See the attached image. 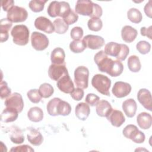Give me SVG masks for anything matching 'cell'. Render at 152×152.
<instances>
[{
  "label": "cell",
  "instance_id": "obj_1",
  "mask_svg": "<svg viewBox=\"0 0 152 152\" xmlns=\"http://www.w3.org/2000/svg\"><path fill=\"white\" fill-rule=\"evenodd\" d=\"M94 61L100 71L106 72L111 77H118L124 71L122 63L119 60H112L103 50H100L95 54Z\"/></svg>",
  "mask_w": 152,
  "mask_h": 152
},
{
  "label": "cell",
  "instance_id": "obj_2",
  "mask_svg": "<svg viewBox=\"0 0 152 152\" xmlns=\"http://www.w3.org/2000/svg\"><path fill=\"white\" fill-rule=\"evenodd\" d=\"M75 12L91 18H100L103 13L102 7L89 0H78L75 6Z\"/></svg>",
  "mask_w": 152,
  "mask_h": 152
},
{
  "label": "cell",
  "instance_id": "obj_3",
  "mask_svg": "<svg viewBox=\"0 0 152 152\" xmlns=\"http://www.w3.org/2000/svg\"><path fill=\"white\" fill-rule=\"evenodd\" d=\"M104 52L107 55L115 57L119 61H125L129 54V49L125 44L111 42L105 45Z\"/></svg>",
  "mask_w": 152,
  "mask_h": 152
},
{
  "label": "cell",
  "instance_id": "obj_4",
  "mask_svg": "<svg viewBox=\"0 0 152 152\" xmlns=\"http://www.w3.org/2000/svg\"><path fill=\"white\" fill-rule=\"evenodd\" d=\"M29 30L23 24L15 26L11 31L13 42L19 46L26 45L29 40Z\"/></svg>",
  "mask_w": 152,
  "mask_h": 152
},
{
  "label": "cell",
  "instance_id": "obj_5",
  "mask_svg": "<svg viewBox=\"0 0 152 152\" xmlns=\"http://www.w3.org/2000/svg\"><path fill=\"white\" fill-rule=\"evenodd\" d=\"M91 85L100 93L110 96L111 80L107 76L100 74L94 75L91 80Z\"/></svg>",
  "mask_w": 152,
  "mask_h": 152
},
{
  "label": "cell",
  "instance_id": "obj_6",
  "mask_svg": "<svg viewBox=\"0 0 152 152\" xmlns=\"http://www.w3.org/2000/svg\"><path fill=\"white\" fill-rule=\"evenodd\" d=\"M71 8L69 4L65 1H52L47 9L48 15L51 17H56L57 16L62 17L67 13Z\"/></svg>",
  "mask_w": 152,
  "mask_h": 152
},
{
  "label": "cell",
  "instance_id": "obj_7",
  "mask_svg": "<svg viewBox=\"0 0 152 152\" xmlns=\"http://www.w3.org/2000/svg\"><path fill=\"white\" fill-rule=\"evenodd\" d=\"M122 133L125 137L137 144L142 143L145 138L144 134L140 131L137 126L132 124L126 125L124 128Z\"/></svg>",
  "mask_w": 152,
  "mask_h": 152
},
{
  "label": "cell",
  "instance_id": "obj_8",
  "mask_svg": "<svg viewBox=\"0 0 152 152\" xmlns=\"http://www.w3.org/2000/svg\"><path fill=\"white\" fill-rule=\"evenodd\" d=\"M89 71L84 66H79L74 71V82L77 87L85 89L88 87Z\"/></svg>",
  "mask_w": 152,
  "mask_h": 152
},
{
  "label": "cell",
  "instance_id": "obj_9",
  "mask_svg": "<svg viewBox=\"0 0 152 152\" xmlns=\"http://www.w3.org/2000/svg\"><path fill=\"white\" fill-rule=\"evenodd\" d=\"M28 17L27 10L21 7L14 5L8 12L7 18L12 23H21L25 21Z\"/></svg>",
  "mask_w": 152,
  "mask_h": 152
},
{
  "label": "cell",
  "instance_id": "obj_10",
  "mask_svg": "<svg viewBox=\"0 0 152 152\" xmlns=\"http://www.w3.org/2000/svg\"><path fill=\"white\" fill-rule=\"evenodd\" d=\"M49 39L47 36L40 32L33 31L31 35V43L33 48L38 51L46 49L49 45Z\"/></svg>",
  "mask_w": 152,
  "mask_h": 152
},
{
  "label": "cell",
  "instance_id": "obj_11",
  "mask_svg": "<svg viewBox=\"0 0 152 152\" xmlns=\"http://www.w3.org/2000/svg\"><path fill=\"white\" fill-rule=\"evenodd\" d=\"M6 107L16 110L18 113L22 112L24 107V102L22 96L17 92L11 94L5 100Z\"/></svg>",
  "mask_w": 152,
  "mask_h": 152
},
{
  "label": "cell",
  "instance_id": "obj_12",
  "mask_svg": "<svg viewBox=\"0 0 152 152\" xmlns=\"http://www.w3.org/2000/svg\"><path fill=\"white\" fill-rule=\"evenodd\" d=\"M68 74V72L65 65V62L62 64H52L48 69L49 77L52 80L56 81Z\"/></svg>",
  "mask_w": 152,
  "mask_h": 152
},
{
  "label": "cell",
  "instance_id": "obj_13",
  "mask_svg": "<svg viewBox=\"0 0 152 152\" xmlns=\"http://www.w3.org/2000/svg\"><path fill=\"white\" fill-rule=\"evenodd\" d=\"M131 86L126 82H116L112 89L113 94L117 98H122L128 96L131 91Z\"/></svg>",
  "mask_w": 152,
  "mask_h": 152
},
{
  "label": "cell",
  "instance_id": "obj_14",
  "mask_svg": "<svg viewBox=\"0 0 152 152\" xmlns=\"http://www.w3.org/2000/svg\"><path fill=\"white\" fill-rule=\"evenodd\" d=\"M83 41L85 43L87 48L93 50L99 49L104 45V39L97 35H87L84 37Z\"/></svg>",
  "mask_w": 152,
  "mask_h": 152
},
{
  "label": "cell",
  "instance_id": "obj_15",
  "mask_svg": "<svg viewBox=\"0 0 152 152\" xmlns=\"http://www.w3.org/2000/svg\"><path fill=\"white\" fill-rule=\"evenodd\" d=\"M34 26L37 29L48 34H51L55 31L53 24L45 17L40 16L36 18L34 21Z\"/></svg>",
  "mask_w": 152,
  "mask_h": 152
},
{
  "label": "cell",
  "instance_id": "obj_16",
  "mask_svg": "<svg viewBox=\"0 0 152 152\" xmlns=\"http://www.w3.org/2000/svg\"><path fill=\"white\" fill-rule=\"evenodd\" d=\"M137 99L145 109L152 111L151 94L148 90L141 88L137 93Z\"/></svg>",
  "mask_w": 152,
  "mask_h": 152
},
{
  "label": "cell",
  "instance_id": "obj_17",
  "mask_svg": "<svg viewBox=\"0 0 152 152\" xmlns=\"http://www.w3.org/2000/svg\"><path fill=\"white\" fill-rule=\"evenodd\" d=\"M56 86L60 91L66 94H70L74 89V83L69 74L65 75L57 81Z\"/></svg>",
  "mask_w": 152,
  "mask_h": 152
},
{
  "label": "cell",
  "instance_id": "obj_18",
  "mask_svg": "<svg viewBox=\"0 0 152 152\" xmlns=\"http://www.w3.org/2000/svg\"><path fill=\"white\" fill-rule=\"evenodd\" d=\"M106 118L110 124L115 127H120L125 121L123 113L116 109H112L110 114Z\"/></svg>",
  "mask_w": 152,
  "mask_h": 152
},
{
  "label": "cell",
  "instance_id": "obj_19",
  "mask_svg": "<svg viewBox=\"0 0 152 152\" xmlns=\"http://www.w3.org/2000/svg\"><path fill=\"white\" fill-rule=\"evenodd\" d=\"M112 109L110 103L106 100H99L96 104V113L100 117H107Z\"/></svg>",
  "mask_w": 152,
  "mask_h": 152
},
{
  "label": "cell",
  "instance_id": "obj_20",
  "mask_svg": "<svg viewBox=\"0 0 152 152\" xmlns=\"http://www.w3.org/2000/svg\"><path fill=\"white\" fill-rule=\"evenodd\" d=\"M90 113L89 105L84 102L77 104L75 109V116L81 121H86Z\"/></svg>",
  "mask_w": 152,
  "mask_h": 152
},
{
  "label": "cell",
  "instance_id": "obj_21",
  "mask_svg": "<svg viewBox=\"0 0 152 152\" xmlns=\"http://www.w3.org/2000/svg\"><path fill=\"white\" fill-rule=\"evenodd\" d=\"M137 30L130 26H125L121 30L122 39L127 43L133 42L137 37Z\"/></svg>",
  "mask_w": 152,
  "mask_h": 152
},
{
  "label": "cell",
  "instance_id": "obj_22",
  "mask_svg": "<svg viewBox=\"0 0 152 152\" xmlns=\"http://www.w3.org/2000/svg\"><path fill=\"white\" fill-rule=\"evenodd\" d=\"M122 107L127 117L132 118L136 113L137 105L134 99H128L123 102Z\"/></svg>",
  "mask_w": 152,
  "mask_h": 152
},
{
  "label": "cell",
  "instance_id": "obj_23",
  "mask_svg": "<svg viewBox=\"0 0 152 152\" xmlns=\"http://www.w3.org/2000/svg\"><path fill=\"white\" fill-rule=\"evenodd\" d=\"M137 122L140 128L142 129H148L151 126V115L145 112H141L139 113L137 117Z\"/></svg>",
  "mask_w": 152,
  "mask_h": 152
},
{
  "label": "cell",
  "instance_id": "obj_24",
  "mask_svg": "<svg viewBox=\"0 0 152 152\" xmlns=\"http://www.w3.org/2000/svg\"><path fill=\"white\" fill-rule=\"evenodd\" d=\"M27 138L30 144L34 146H39L43 141V137L40 132L34 128H30L27 134Z\"/></svg>",
  "mask_w": 152,
  "mask_h": 152
},
{
  "label": "cell",
  "instance_id": "obj_25",
  "mask_svg": "<svg viewBox=\"0 0 152 152\" xmlns=\"http://www.w3.org/2000/svg\"><path fill=\"white\" fill-rule=\"evenodd\" d=\"M12 22L7 18H2L0 21V40L1 42H6L9 37L8 31L12 27Z\"/></svg>",
  "mask_w": 152,
  "mask_h": 152
},
{
  "label": "cell",
  "instance_id": "obj_26",
  "mask_svg": "<svg viewBox=\"0 0 152 152\" xmlns=\"http://www.w3.org/2000/svg\"><path fill=\"white\" fill-rule=\"evenodd\" d=\"M10 138L13 143L17 144H22L24 141V136L22 130L16 126L10 128Z\"/></svg>",
  "mask_w": 152,
  "mask_h": 152
},
{
  "label": "cell",
  "instance_id": "obj_27",
  "mask_svg": "<svg viewBox=\"0 0 152 152\" xmlns=\"http://www.w3.org/2000/svg\"><path fill=\"white\" fill-rule=\"evenodd\" d=\"M18 113H19L15 109L6 107L4 109L1 115V121L5 123L14 122L17 119Z\"/></svg>",
  "mask_w": 152,
  "mask_h": 152
},
{
  "label": "cell",
  "instance_id": "obj_28",
  "mask_svg": "<svg viewBox=\"0 0 152 152\" xmlns=\"http://www.w3.org/2000/svg\"><path fill=\"white\" fill-rule=\"evenodd\" d=\"M65 53L61 48H56L51 52L50 60L53 64H62L65 63Z\"/></svg>",
  "mask_w": 152,
  "mask_h": 152
},
{
  "label": "cell",
  "instance_id": "obj_29",
  "mask_svg": "<svg viewBox=\"0 0 152 152\" xmlns=\"http://www.w3.org/2000/svg\"><path fill=\"white\" fill-rule=\"evenodd\" d=\"M27 117L31 122H39L43 118V112L41 108L37 106L32 107L27 112Z\"/></svg>",
  "mask_w": 152,
  "mask_h": 152
},
{
  "label": "cell",
  "instance_id": "obj_30",
  "mask_svg": "<svg viewBox=\"0 0 152 152\" xmlns=\"http://www.w3.org/2000/svg\"><path fill=\"white\" fill-rule=\"evenodd\" d=\"M71 112V106L67 102L62 100L61 99L58 101L56 106V113L58 116H68Z\"/></svg>",
  "mask_w": 152,
  "mask_h": 152
},
{
  "label": "cell",
  "instance_id": "obj_31",
  "mask_svg": "<svg viewBox=\"0 0 152 152\" xmlns=\"http://www.w3.org/2000/svg\"><path fill=\"white\" fill-rule=\"evenodd\" d=\"M128 66L132 72H138L141 68V65L139 58L136 55H131L128 59Z\"/></svg>",
  "mask_w": 152,
  "mask_h": 152
},
{
  "label": "cell",
  "instance_id": "obj_32",
  "mask_svg": "<svg viewBox=\"0 0 152 152\" xmlns=\"http://www.w3.org/2000/svg\"><path fill=\"white\" fill-rule=\"evenodd\" d=\"M127 17L130 21L135 24L140 23L142 19L141 12L137 8H131L127 12Z\"/></svg>",
  "mask_w": 152,
  "mask_h": 152
},
{
  "label": "cell",
  "instance_id": "obj_33",
  "mask_svg": "<svg viewBox=\"0 0 152 152\" xmlns=\"http://www.w3.org/2000/svg\"><path fill=\"white\" fill-rule=\"evenodd\" d=\"M53 24L55 28V31L57 34H64L68 30V26L61 18H58L55 20Z\"/></svg>",
  "mask_w": 152,
  "mask_h": 152
},
{
  "label": "cell",
  "instance_id": "obj_34",
  "mask_svg": "<svg viewBox=\"0 0 152 152\" xmlns=\"http://www.w3.org/2000/svg\"><path fill=\"white\" fill-rule=\"evenodd\" d=\"M39 93L43 98H49L54 93V89L52 86L49 83H43L39 88Z\"/></svg>",
  "mask_w": 152,
  "mask_h": 152
},
{
  "label": "cell",
  "instance_id": "obj_35",
  "mask_svg": "<svg viewBox=\"0 0 152 152\" xmlns=\"http://www.w3.org/2000/svg\"><path fill=\"white\" fill-rule=\"evenodd\" d=\"M87 48L85 43L82 40H73L69 44L70 50L75 53L83 52Z\"/></svg>",
  "mask_w": 152,
  "mask_h": 152
},
{
  "label": "cell",
  "instance_id": "obj_36",
  "mask_svg": "<svg viewBox=\"0 0 152 152\" xmlns=\"http://www.w3.org/2000/svg\"><path fill=\"white\" fill-rule=\"evenodd\" d=\"M46 2V0H32L29 2L28 7L32 11L34 12H39L43 10L45 4Z\"/></svg>",
  "mask_w": 152,
  "mask_h": 152
},
{
  "label": "cell",
  "instance_id": "obj_37",
  "mask_svg": "<svg viewBox=\"0 0 152 152\" xmlns=\"http://www.w3.org/2000/svg\"><path fill=\"white\" fill-rule=\"evenodd\" d=\"M89 30L94 31H100L103 27V23L100 18H91L87 22Z\"/></svg>",
  "mask_w": 152,
  "mask_h": 152
},
{
  "label": "cell",
  "instance_id": "obj_38",
  "mask_svg": "<svg viewBox=\"0 0 152 152\" xmlns=\"http://www.w3.org/2000/svg\"><path fill=\"white\" fill-rule=\"evenodd\" d=\"M78 19V15L72 9H71L62 17V20L68 26L73 24L77 21Z\"/></svg>",
  "mask_w": 152,
  "mask_h": 152
},
{
  "label": "cell",
  "instance_id": "obj_39",
  "mask_svg": "<svg viewBox=\"0 0 152 152\" xmlns=\"http://www.w3.org/2000/svg\"><path fill=\"white\" fill-rule=\"evenodd\" d=\"M59 100L60 99L58 97H54L48 103L46 106V109L49 115L53 116H58L56 113V106Z\"/></svg>",
  "mask_w": 152,
  "mask_h": 152
},
{
  "label": "cell",
  "instance_id": "obj_40",
  "mask_svg": "<svg viewBox=\"0 0 152 152\" xmlns=\"http://www.w3.org/2000/svg\"><path fill=\"white\" fill-rule=\"evenodd\" d=\"M136 49L141 54L145 55L150 52L151 45L147 41L141 40L137 43Z\"/></svg>",
  "mask_w": 152,
  "mask_h": 152
},
{
  "label": "cell",
  "instance_id": "obj_41",
  "mask_svg": "<svg viewBox=\"0 0 152 152\" xmlns=\"http://www.w3.org/2000/svg\"><path fill=\"white\" fill-rule=\"evenodd\" d=\"M27 96L30 101L33 103H38L42 99V96L37 89H31L27 93Z\"/></svg>",
  "mask_w": 152,
  "mask_h": 152
},
{
  "label": "cell",
  "instance_id": "obj_42",
  "mask_svg": "<svg viewBox=\"0 0 152 152\" xmlns=\"http://www.w3.org/2000/svg\"><path fill=\"white\" fill-rule=\"evenodd\" d=\"M0 92L1 98L2 99H7L11 94V90L8 87L6 81H1L0 83Z\"/></svg>",
  "mask_w": 152,
  "mask_h": 152
},
{
  "label": "cell",
  "instance_id": "obj_43",
  "mask_svg": "<svg viewBox=\"0 0 152 152\" xmlns=\"http://www.w3.org/2000/svg\"><path fill=\"white\" fill-rule=\"evenodd\" d=\"M83 30L80 27H73L70 32L71 37L74 40H80L83 36Z\"/></svg>",
  "mask_w": 152,
  "mask_h": 152
},
{
  "label": "cell",
  "instance_id": "obj_44",
  "mask_svg": "<svg viewBox=\"0 0 152 152\" xmlns=\"http://www.w3.org/2000/svg\"><path fill=\"white\" fill-rule=\"evenodd\" d=\"M100 98L98 96L93 93H88L86 97V103L91 106H96L97 102L99 101Z\"/></svg>",
  "mask_w": 152,
  "mask_h": 152
},
{
  "label": "cell",
  "instance_id": "obj_45",
  "mask_svg": "<svg viewBox=\"0 0 152 152\" xmlns=\"http://www.w3.org/2000/svg\"><path fill=\"white\" fill-rule=\"evenodd\" d=\"M84 91L81 88H74V90L70 93L71 97L76 101L81 100L84 97Z\"/></svg>",
  "mask_w": 152,
  "mask_h": 152
},
{
  "label": "cell",
  "instance_id": "obj_46",
  "mask_svg": "<svg viewBox=\"0 0 152 152\" xmlns=\"http://www.w3.org/2000/svg\"><path fill=\"white\" fill-rule=\"evenodd\" d=\"M34 151V149L28 145H21L13 147L10 149V151L15 152H32Z\"/></svg>",
  "mask_w": 152,
  "mask_h": 152
},
{
  "label": "cell",
  "instance_id": "obj_47",
  "mask_svg": "<svg viewBox=\"0 0 152 152\" xmlns=\"http://www.w3.org/2000/svg\"><path fill=\"white\" fill-rule=\"evenodd\" d=\"M141 34L142 36H146L149 39L151 40L152 37H151V33H152V26H150L148 27H142L140 30Z\"/></svg>",
  "mask_w": 152,
  "mask_h": 152
},
{
  "label": "cell",
  "instance_id": "obj_48",
  "mask_svg": "<svg viewBox=\"0 0 152 152\" xmlns=\"http://www.w3.org/2000/svg\"><path fill=\"white\" fill-rule=\"evenodd\" d=\"M1 6L4 11H8L11 8L14 6V1L13 0L2 1L1 2Z\"/></svg>",
  "mask_w": 152,
  "mask_h": 152
},
{
  "label": "cell",
  "instance_id": "obj_49",
  "mask_svg": "<svg viewBox=\"0 0 152 152\" xmlns=\"http://www.w3.org/2000/svg\"><path fill=\"white\" fill-rule=\"evenodd\" d=\"M144 11L147 16L151 18V1L150 0L145 5Z\"/></svg>",
  "mask_w": 152,
  "mask_h": 152
}]
</instances>
